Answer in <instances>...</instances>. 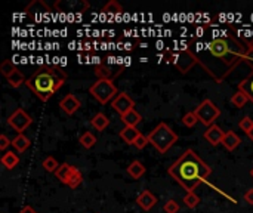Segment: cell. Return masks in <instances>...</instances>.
Segmentation results:
<instances>
[{
  "label": "cell",
  "mask_w": 253,
  "mask_h": 213,
  "mask_svg": "<svg viewBox=\"0 0 253 213\" xmlns=\"http://www.w3.org/2000/svg\"><path fill=\"white\" fill-rule=\"evenodd\" d=\"M141 120H142V117H141V114H139L135 108L130 110L129 113H126V114L122 116V122H123L125 126H127V127H136V126L141 123Z\"/></svg>",
  "instance_id": "obj_18"
},
{
  "label": "cell",
  "mask_w": 253,
  "mask_h": 213,
  "mask_svg": "<svg viewBox=\"0 0 253 213\" xmlns=\"http://www.w3.org/2000/svg\"><path fill=\"white\" fill-rule=\"evenodd\" d=\"M250 175H252V178H253V169L250 170Z\"/></svg>",
  "instance_id": "obj_41"
},
{
  "label": "cell",
  "mask_w": 253,
  "mask_h": 213,
  "mask_svg": "<svg viewBox=\"0 0 253 213\" xmlns=\"http://www.w3.org/2000/svg\"><path fill=\"white\" fill-rule=\"evenodd\" d=\"M111 106H113V110L116 113L120 114V117L126 113H129L130 110H133V106H135V101L126 93V92H120L113 101H111Z\"/></svg>",
  "instance_id": "obj_8"
},
{
  "label": "cell",
  "mask_w": 253,
  "mask_h": 213,
  "mask_svg": "<svg viewBox=\"0 0 253 213\" xmlns=\"http://www.w3.org/2000/svg\"><path fill=\"white\" fill-rule=\"evenodd\" d=\"M250 45H252V46H253V40H252V42H250Z\"/></svg>",
  "instance_id": "obj_42"
},
{
  "label": "cell",
  "mask_w": 253,
  "mask_h": 213,
  "mask_svg": "<svg viewBox=\"0 0 253 213\" xmlns=\"http://www.w3.org/2000/svg\"><path fill=\"white\" fill-rule=\"evenodd\" d=\"M59 106H61V110L68 114V116H73L77 113V110L82 106L79 98L73 93H70V95H65L61 101H59Z\"/></svg>",
  "instance_id": "obj_10"
},
{
  "label": "cell",
  "mask_w": 253,
  "mask_h": 213,
  "mask_svg": "<svg viewBox=\"0 0 253 213\" xmlns=\"http://www.w3.org/2000/svg\"><path fill=\"white\" fill-rule=\"evenodd\" d=\"M19 213H37V212H36V210H34L31 206H25V207H24V209H22Z\"/></svg>",
  "instance_id": "obj_39"
},
{
  "label": "cell",
  "mask_w": 253,
  "mask_h": 213,
  "mask_svg": "<svg viewBox=\"0 0 253 213\" xmlns=\"http://www.w3.org/2000/svg\"><path fill=\"white\" fill-rule=\"evenodd\" d=\"M147 136L150 144L160 154H166L175 145V142H178V135L166 123H159L154 130H151Z\"/></svg>",
  "instance_id": "obj_4"
},
{
  "label": "cell",
  "mask_w": 253,
  "mask_h": 213,
  "mask_svg": "<svg viewBox=\"0 0 253 213\" xmlns=\"http://www.w3.org/2000/svg\"><path fill=\"white\" fill-rule=\"evenodd\" d=\"M74 170H76L74 166H71V164H68V163H62V164L59 166V169L55 172V176L58 178V179H59L62 184H67V181L70 179V176L73 175Z\"/></svg>",
  "instance_id": "obj_16"
},
{
  "label": "cell",
  "mask_w": 253,
  "mask_h": 213,
  "mask_svg": "<svg viewBox=\"0 0 253 213\" xmlns=\"http://www.w3.org/2000/svg\"><path fill=\"white\" fill-rule=\"evenodd\" d=\"M43 3H45V2H42V0H34V2H31V3L27 6V9H25L27 15H28L31 19H34V21H42V19L51 12V9H45V11H40V9H39V8H42Z\"/></svg>",
  "instance_id": "obj_13"
},
{
  "label": "cell",
  "mask_w": 253,
  "mask_h": 213,
  "mask_svg": "<svg viewBox=\"0 0 253 213\" xmlns=\"http://www.w3.org/2000/svg\"><path fill=\"white\" fill-rule=\"evenodd\" d=\"M224 136H225V132L219 126H216V124L207 127V130L204 132V139L209 142L210 145H213V147L222 144Z\"/></svg>",
  "instance_id": "obj_12"
},
{
  "label": "cell",
  "mask_w": 253,
  "mask_h": 213,
  "mask_svg": "<svg viewBox=\"0 0 253 213\" xmlns=\"http://www.w3.org/2000/svg\"><path fill=\"white\" fill-rule=\"evenodd\" d=\"M12 144V141L5 135V133H2V135H0V150H2V151H5L9 145Z\"/></svg>",
  "instance_id": "obj_37"
},
{
  "label": "cell",
  "mask_w": 253,
  "mask_h": 213,
  "mask_svg": "<svg viewBox=\"0 0 253 213\" xmlns=\"http://www.w3.org/2000/svg\"><path fill=\"white\" fill-rule=\"evenodd\" d=\"M79 142L82 144V147H83V148L90 150V148H92V147H95V144H96V138H95V135H92L90 132H85V133L80 136Z\"/></svg>",
  "instance_id": "obj_26"
},
{
  "label": "cell",
  "mask_w": 253,
  "mask_h": 213,
  "mask_svg": "<svg viewBox=\"0 0 253 213\" xmlns=\"http://www.w3.org/2000/svg\"><path fill=\"white\" fill-rule=\"evenodd\" d=\"M249 46L250 43L240 37L237 31H225L224 28L219 31V36L209 42L194 37L187 49L216 83H222L241 62H244Z\"/></svg>",
  "instance_id": "obj_1"
},
{
  "label": "cell",
  "mask_w": 253,
  "mask_h": 213,
  "mask_svg": "<svg viewBox=\"0 0 253 213\" xmlns=\"http://www.w3.org/2000/svg\"><path fill=\"white\" fill-rule=\"evenodd\" d=\"M89 93L102 105H105L107 102L113 101L117 95L119 90L116 88V85L111 80H96L90 88H89Z\"/></svg>",
  "instance_id": "obj_5"
},
{
  "label": "cell",
  "mask_w": 253,
  "mask_h": 213,
  "mask_svg": "<svg viewBox=\"0 0 253 213\" xmlns=\"http://www.w3.org/2000/svg\"><path fill=\"white\" fill-rule=\"evenodd\" d=\"M247 136H249V138L252 139V142H253V129H252V130H250V132L247 133Z\"/></svg>",
  "instance_id": "obj_40"
},
{
  "label": "cell",
  "mask_w": 253,
  "mask_h": 213,
  "mask_svg": "<svg viewBox=\"0 0 253 213\" xmlns=\"http://www.w3.org/2000/svg\"><path fill=\"white\" fill-rule=\"evenodd\" d=\"M31 123H33L31 116H30L28 113H25L22 108L15 110V111L9 116V119H8V124H9L15 132H18V133H24V130H25Z\"/></svg>",
  "instance_id": "obj_7"
},
{
  "label": "cell",
  "mask_w": 253,
  "mask_h": 213,
  "mask_svg": "<svg viewBox=\"0 0 253 213\" xmlns=\"http://www.w3.org/2000/svg\"><path fill=\"white\" fill-rule=\"evenodd\" d=\"M247 101H249V98H247L246 93L241 92V90H237V92L231 96V104H233L234 106H237V108H241V106H244Z\"/></svg>",
  "instance_id": "obj_28"
},
{
  "label": "cell",
  "mask_w": 253,
  "mask_h": 213,
  "mask_svg": "<svg viewBox=\"0 0 253 213\" xmlns=\"http://www.w3.org/2000/svg\"><path fill=\"white\" fill-rule=\"evenodd\" d=\"M136 203H138V206H139L142 210L148 212V210H151V209L157 204V197H156L151 191L145 190V191H142V193L138 195Z\"/></svg>",
  "instance_id": "obj_14"
},
{
  "label": "cell",
  "mask_w": 253,
  "mask_h": 213,
  "mask_svg": "<svg viewBox=\"0 0 253 213\" xmlns=\"http://www.w3.org/2000/svg\"><path fill=\"white\" fill-rule=\"evenodd\" d=\"M238 126H240V129L247 135L252 129H253V119H250V117H243L241 120H240V123H238Z\"/></svg>",
  "instance_id": "obj_33"
},
{
  "label": "cell",
  "mask_w": 253,
  "mask_h": 213,
  "mask_svg": "<svg viewBox=\"0 0 253 213\" xmlns=\"http://www.w3.org/2000/svg\"><path fill=\"white\" fill-rule=\"evenodd\" d=\"M197 64V61H196V58H194V55L185 48V49H182L179 53H178V56H176V61H175V65H176V68L181 71V73L182 74H185V73H188V71L194 67Z\"/></svg>",
  "instance_id": "obj_9"
},
{
  "label": "cell",
  "mask_w": 253,
  "mask_h": 213,
  "mask_svg": "<svg viewBox=\"0 0 253 213\" xmlns=\"http://www.w3.org/2000/svg\"><path fill=\"white\" fill-rule=\"evenodd\" d=\"M82 181H83V176H82V172L76 167V170L73 172V175L70 176V179L67 181V184L65 185H68L70 188H77L80 184H82Z\"/></svg>",
  "instance_id": "obj_27"
},
{
  "label": "cell",
  "mask_w": 253,
  "mask_h": 213,
  "mask_svg": "<svg viewBox=\"0 0 253 213\" xmlns=\"http://www.w3.org/2000/svg\"><path fill=\"white\" fill-rule=\"evenodd\" d=\"M90 124H92L96 130L104 132V130L108 127V124H110V119H108L104 113H98V114H95L93 119L90 120Z\"/></svg>",
  "instance_id": "obj_21"
},
{
  "label": "cell",
  "mask_w": 253,
  "mask_h": 213,
  "mask_svg": "<svg viewBox=\"0 0 253 213\" xmlns=\"http://www.w3.org/2000/svg\"><path fill=\"white\" fill-rule=\"evenodd\" d=\"M240 142H241L240 136H238L235 132L228 130V132H225V136H224V139H222V145H224L225 150L234 151V150L240 145Z\"/></svg>",
  "instance_id": "obj_15"
},
{
  "label": "cell",
  "mask_w": 253,
  "mask_h": 213,
  "mask_svg": "<svg viewBox=\"0 0 253 213\" xmlns=\"http://www.w3.org/2000/svg\"><path fill=\"white\" fill-rule=\"evenodd\" d=\"M167 172L187 193H194V190L207 179V176L212 173V167L204 163L196 151L187 150Z\"/></svg>",
  "instance_id": "obj_2"
},
{
  "label": "cell",
  "mask_w": 253,
  "mask_h": 213,
  "mask_svg": "<svg viewBox=\"0 0 253 213\" xmlns=\"http://www.w3.org/2000/svg\"><path fill=\"white\" fill-rule=\"evenodd\" d=\"M194 113H196L199 122H200L201 124L207 126V127L213 126L215 120L221 116V110H219L218 106H216L210 99H204V101L197 106V108L194 110Z\"/></svg>",
  "instance_id": "obj_6"
},
{
  "label": "cell",
  "mask_w": 253,
  "mask_h": 213,
  "mask_svg": "<svg viewBox=\"0 0 253 213\" xmlns=\"http://www.w3.org/2000/svg\"><path fill=\"white\" fill-rule=\"evenodd\" d=\"M18 163H19V157L12 151H8L2 156V164L9 170H12L15 166H18Z\"/></svg>",
  "instance_id": "obj_23"
},
{
  "label": "cell",
  "mask_w": 253,
  "mask_h": 213,
  "mask_svg": "<svg viewBox=\"0 0 253 213\" xmlns=\"http://www.w3.org/2000/svg\"><path fill=\"white\" fill-rule=\"evenodd\" d=\"M18 68L15 67V64L12 62V61H9V59H5L3 62H2V65H0V71H2V74L8 79L9 76H12L15 71H17Z\"/></svg>",
  "instance_id": "obj_29"
},
{
  "label": "cell",
  "mask_w": 253,
  "mask_h": 213,
  "mask_svg": "<svg viewBox=\"0 0 253 213\" xmlns=\"http://www.w3.org/2000/svg\"><path fill=\"white\" fill-rule=\"evenodd\" d=\"M150 144V141H148V136H145V135H139L138 138H136V141H135V147L138 148V150H144V148H145L147 145Z\"/></svg>",
  "instance_id": "obj_34"
},
{
  "label": "cell",
  "mask_w": 253,
  "mask_h": 213,
  "mask_svg": "<svg viewBox=\"0 0 253 213\" xmlns=\"http://www.w3.org/2000/svg\"><path fill=\"white\" fill-rule=\"evenodd\" d=\"M238 90L244 92L246 96L249 98V101L253 102V73H250V76L246 77V79L238 85Z\"/></svg>",
  "instance_id": "obj_22"
},
{
  "label": "cell",
  "mask_w": 253,
  "mask_h": 213,
  "mask_svg": "<svg viewBox=\"0 0 253 213\" xmlns=\"http://www.w3.org/2000/svg\"><path fill=\"white\" fill-rule=\"evenodd\" d=\"M244 201L249 203V204H253V190H249V191L244 194Z\"/></svg>",
  "instance_id": "obj_38"
},
{
  "label": "cell",
  "mask_w": 253,
  "mask_h": 213,
  "mask_svg": "<svg viewBox=\"0 0 253 213\" xmlns=\"http://www.w3.org/2000/svg\"><path fill=\"white\" fill-rule=\"evenodd\" d=\"M139 135H141V132L136 127H127V126H125L122 129V132H120V138L126 142V144H129V145H133L135 144V141H136V138Z\"/></svg>",
  "instance_id": "obj_17"
},
{
  "label": "cell",
  "mask_w": 253,
  "mask_h": 213,
  "mask_svg": "<svg viewBox=\"0 0 253 213\" xmlns=\"http://www.w3.org/2000/svg\"><path fill=\"white\" fill-rule=\"evenodd\" d=\"M197 122H199V119H197V116H196L194 111L187 113V114L184 116V119H182V123H184L187 127H194V126L197 124Z\"/></svg>",
  "instance_id": "obj_32"
},
{
  "label": "cell",
  "mask_w": 253,
  "mask_h": 213,
  "mask_svg": "<svg viewBox=\"0 0 253 213\" xmlns=\"http://www.w3.org/2000/svg\"><path fill=\"white\" fill-rule=\"evenodd\" d=\"M30 139L24 135V133H18V136L12 141V147L18 151V153H24L30 148Z\"/></svg>",
  "instance_id": "obj_20"
},
{
  "label": "cell",
  "mask_w": 253,
  "mask_h": 213,
  "mask_svg": "<svg viewBox=\"0 0 253 213\" xmlns=\"http://www.w3.org/2000/svg\"><path fill=\"white\" fill-rule=\"evenodd\" d=\"M102 12L108 14V15H120V14H123V8H122V5L119 2H116V0H111V2H108L102 8Z\"/></svg>",
  "instance_id": "obj_24"
},
{
  "label": "cell",
  "mask_w": 253,
  "mask_h": 213,
  "mask_svg": "<svg viewBox=\"0 0 253 213\" xmlns=\"http://www.w3.org/2000/svg\"><path fill=\"white\" fill-rule=\"evenodd\" d=\"M25 82H27V80H25L24 74L21 73L19 70H17L12 76H9V77H8V83H9V86H11V88H14V89H18V88H19L21 85H24Z\"/></svg>",
  "instance_id": "obj_25"
},
{
  "label": "cell",
  "mask_w": 253,
  "mask_h": 213,
  "mask_svg": "<svg viewBox=\"0 0 253 213\" xmlns=\"http://www.w3.org/2000/svg\"><path fill=\"white\" fill-rule=\"evenodd\" d=\"M59 166H61V164H59L54 157H48V159L43 160V169H45L46 172L55 173V172L59 169Z\"/></svg>",
  "instance_id": "obj_30"
},
{
  "label": "cell",
  "mask_w": 253,
  "mask_h": 213,
  "mask_svg": "<svg viewBox=\"0 0 253 213\" xmlns=\"http://www.w3.org/2000/svg\"><path fill=\"white\" fill-rule=\"evenodd\" d=\"M244 64H247V67L250 68V71L253 73V46H249V51L244 56Z\"/></svg>",
  "instance_id": "obj_36"
},
{
  "label": "cell",
  "mask_w": 253,
  "mask_h": 213,
  "mask_svg": "<svg viewBox=\"0 0 253 213\" xmlns=\"http://www.w3.org/2000/svg\"><path fill=\"white\" fill-rule=\"evenodd\" d=\"M67 80V73L58 65H43L27 79V88L42 102H48Z\"/></svg>",
  "instance_id": "obj_3"
},
{
  "label": "cell",
  "mask_w": 253,
  "mask_h": 213,
  "mask_svg": "<svg viewBox=\"0 0 253 213\" xmlns=\"http://www.w3.org/2000/svg\"><path fill=\"white\" fill-rule=\"evenodd\" d=\"M145 172H147V167L144 166L139 160H135L127 166V173L130 175V178H133V179H139Z\"/></svg>",
  "instance_id": "obj_19"
},
{
  "label": "cell",
  "mask_w": 253,
  "mask_h": 213,
  "mask_svg": "<svg viewBox=\"0 0 253 213\" xmlns=\"http://www.w3.org/2000/svg\"><path fill=\"white\" fill-rule=\"evenodd\" d=\"M120 74H122V70H114L111 65L99 64L95 67V76L98 77V80H111L113 82Z\"/></svg>",
  "instance_id": "obj_11"
},
{
  "label": "cell",
  "mask_w": 253,
  "mask_h": 213,
  "mask_svg": "<svg viewBox=\"0 0 253 213\" xmlns=\"http://www.w3.org/2000/svg\"><path fill=\"white\" fill-rule=\"evenodd\" d=\"M163 210L166 213H178L179 212V204L175 200H169L166 201V204L163 206Z\"/></svg>",
  "instance_id": "obj_35"
},
{
  "label": "cell",
  "mask_w": 253,
  "mask_h": 213,
  "mask_svg": "<svg viewBox=\"0 0 253 213\" xmlns=\"http://www.w3.org/2000/svg\"><path fill=\"white\" fill-rule=\"evenodd\" d=\"M184 203H185L187 207L194 209V207L199 206V203H200V197H199L196 193H187V195L184 197Z\"/></svg>",
  "instance_id": "obj_31"
}]
</instances>
